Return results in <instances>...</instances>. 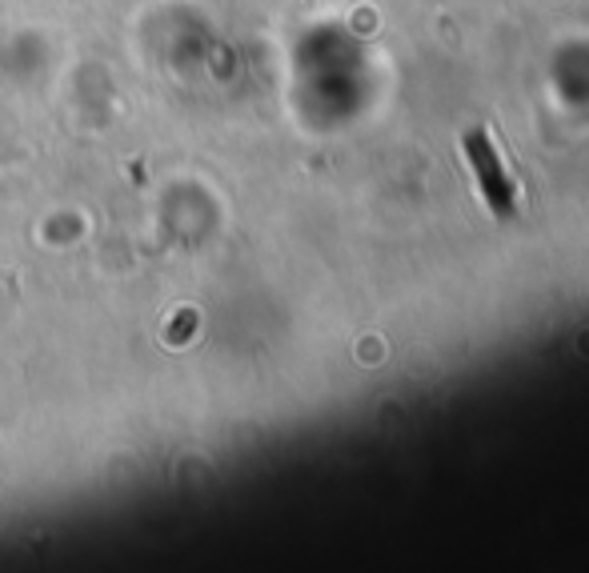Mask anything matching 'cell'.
<instances>
[{"mask_svg": "<svg viewBox=\"0 0 589 573\" xmlns=\"http://www.w3.org/2000/svg\"><path fill=\"white\" fill-rule=\"evenodd\" d=\"M465 157H469V165L477 169V185H481L489 209H493L497 217H501V213H517V185H513V177L505 173L501 153L493 149V141H489L481 129L465 133Z\"/></svg>", "mask_w": 589, "mask_h": 573, "instance_id": "1", "label": "cell"}]
</instances>
